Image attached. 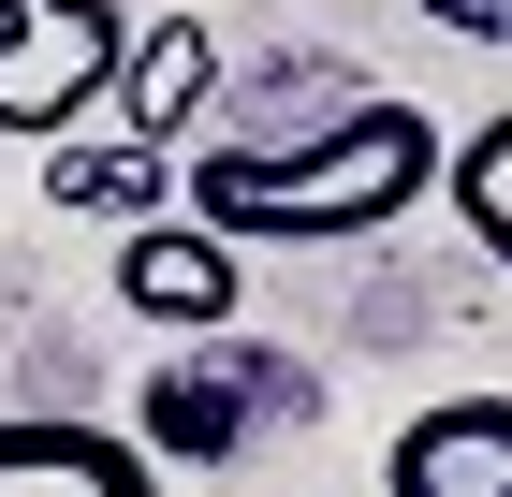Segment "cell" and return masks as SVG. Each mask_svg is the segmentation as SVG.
Instances as JSON below:
<instances>
[{"label": "cell", "mask_w": 512, "mask_h": 497, "mask_svg": "<svg viewBox=\"0 0 512 497\" xmlns=\"http://www.w3.org/2000/svg\"><path fill=\"white\" fill-rule=\"evenodd\" d=\"M381 497H512V395H439L395 424Z\"/></svg>", "instance_id": "obj_6"}, {"label": "cell", "mask_w": 512, "mask_h": 497, "mask_svg": "<svg viewBox=\"0 0 512 497\" xmlns=\"http://www.w3.org/2000/svg\"><path fill=\"white\" fill-rule=\"evenodd\" d=\"M132 74L118 0H0V132H74Z\"/></svg>", "instance_id": "obj_3"}, {"label": "cell", "mask_w": 512, "mask_h": 497, "mask_svg": "<svg viewBox=\"0 0 512 497\" xmlns=\"http://www.w3.org/2000/svg\"><path fill=\"white\" fill-rule=\"evenodd\" d=\"M308 410H322V381H308V366L220 322V337H191L176 366H147V410H132V439H147L161 468H235V454H264V439H293Z\"/></svg>", "instance_id": "obj_2"}, {"label": "cell", "mask_w": 512, "mask_h": 497, "mask_svg": "<svg viewBox=\"0 0 512 497\" xmlns=\"http://www.w3.org/2000/svg\"><path fill=\"white\" fill-rule=\"evenodd\" d=\"M0 497H176V468L132 424L88 410H0Z\"/></svg>", "instance_id": "obj_5"}, {"label": "cell", "mask_w": 512, "mask_h": 497, "mask_svg": "<svg viewBox=\"0 0 512 497\" xmlns=\"http://www.w3.org/2000/svg\"><path fill=\"white\" fill-rule=\"evenodd\" d=\"M191 191V161L147 147V132H103V147H44V205H74V220H161V205Z\"/></svg>", "instance_id": "obj_7"}, {"label": "cell", "mask_w": 512, "mask_h": 497, "mask_svg": "<svg viewBox=\"0 0 512 497\" xmlns=\"http://www.w3.org/2000/svg\"><path fill=\"white\" fill-rule=\"evenodd\" d=\"M235 293H249V249H235V234H205L191 205H161V220L118 234V307H132V322L220 337V322H235Z\"/></svg>", "instance_id": "obj_4"}, {"label": "cell", "mask_w": 512, "mask_h": 497, "mask_svg": "<svg viewBox=\"0 0 512 497\" xmlns=\"http://www.w3.org/2000/svg\"><path fill=\"white\" fill-rule=\"evenodd\" d=\"M439 30H483V44H512V0H425Z\"/></svg>", "instance_id": "obj_10"}, {"label": "cell", "mask_w": 512, "mask_h": 497, "mask_svg": "<svg viewBox=\"0 0 512 497\" xmlns=\"http://www.w3.org/2000/svg\"><path fill=\"white\" fill-rule=\"evenodd\" d=\"M205 88H220V44H205V15H147V30H132V74H118V132L176 147V132L205 117Z\"/></svg>", "instance_id": "obj_8"}, {"label": "cell", "mask_w": 512, "mask_h": 497, "mask_svg": "<svg viewBox=\"0 0 512 497\" xmlns=\"http://www.w3.org/2000/svg\"><path fill=\"white\" fill-rule=\"evenodd\" d=\"M454 176L425 103H352L322 132H278V147H205L191 161V220L235 234V249H352V234L410 220V205Z\"/></svg>", "instance_id": "obj_1"}, {"label": "cell", "mask_w": 512, "mask_h": 497, "mask_svg": "<svg viewBox=\"0 0 512 497\" xmlns=\"http://www.w3.org/2000/svg\"><path fill=\"white\" fill-rule=\"evenodd\" d=\"M439 191H454L469 249H498V264H512V103L483 117V132H454V176H439Z\"/></svg>", "instance_id": "obj_9"}]
</instances>
